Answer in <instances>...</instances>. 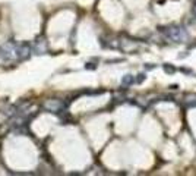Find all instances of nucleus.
Instances as JSON below:
<instances>
[{
  "label": "nucleus",
  "instance_id": "1",
  "mask_svg": "<svg viewBox=\"0 0 196 176\" xmlns=\"http://www.w3.org/2000/svg\"><path fill=\"white\" fill-rule=\"evenodd\" d=\"M161 31V34H164L168 40L176 41V43H185L189 40V34L187 31L180 27V25H168V27H161L158 28Z\"/></svg>",
  "mask_w": 196,
  "mask_h": 176
},
{
  "label": "nucleus",
  "instance_id": "5",
  "mask_svg": "<svg viewBox=\"0 0 196 176\" xmlns=\"http://www.w3.org/2000/svg\"><path fill=\"white\" fill-rule=\"evenodd\" d=\"M144 79H145V75H144V74H141V75H138V78H136V82H138V84H141Z\"/></svg>",
  "mask_w": 196,
  "mask_h": 176
},
{
  "label": "nucleus",
  "instance_id": "6",
  "mask_svg": "<svg viewBox=\"0 0 196 176\" xmlns=\"http://www.w3.org/2000/svg\"><path fill=\"white\" fill-rule=\"evenodd\" d=\"M182 72H183V74H190L192 71H190V69H186V68H182Z\"/></svg>",
  "mask_w": 196,
  "mask_h": 176
},
{
  "label": "nucleus",
  "instance_id": "3",
  "mask_svg": "<svg viewBox=\"0 0 196 176\" xmlns=\"http://www.w3.org/2000/svg\"><path fill=\"white\" fill-rule=\"evenodd\" d=\"M162 69H164V72L168 74V75H173V74L176 72V68H174L173 65H170V63H164V65H162Z\"/></svg>",
  "mask_w": 196,
  "mask_h": 176
},
{
  "label": "nucleus",
  "instance_id": "4",
  "mask_svg": "<svg viewBox=\"0 0 196 176\" xmlns=\"http://www.w3.org/2000/svg\"><path fill=\"white\" fill-rule=\"evenodd\" d=\"M121 82H123V85H129V84H132V82H133V76H132V75H126V76L123 78V81H121Z\"/></svg>",
  "mask_w": 196,
  "mask_h": 176
},
{
  "label": "nucleus",
  "instance_id": "2",
  "mask_svg": "<svg viewBox=\"0 0 196 176\" xmlns=\"http://www.w3.org/2000/svg\"><path fill=\"white\" fill-rule=\"evenodd\" d=\"M28 50L22 48L15 44H7L0 47V62H9V60H16L24 56H27Z\"/></svg>",
  "mask_w": 196,
  "mask_h": 176
},
{
  "label": "nucleus",
  "instance_id": "7",
  "mask_svg": "<svg viewBox=\"0 0 196 176\" xmlns=\"http://www.w3.org/2000/svg\"><path fill=\"white\" fill-rule=\"evenodd\" d=\"M192 13L195 15V18H196V3L193 4V7H192Z\"/></svg>",
  "mask_w": 196,
  "mask_h": 176
},
{
  "label": "nucleus",
  "instance_id": "8",
  "mask_svg": "<svg viewBox=\"0 0 196 176\" xmlns=\"http://www.w3.org/2000/svg\"><path fill=\"white\" fill-rule=\"evenodd\" d=\"M145 68H146V69H149V71H151V69H154V68H155V66H154V65H149V66H148V65H146V66H145Z\"/></svg>",
  "mask_w": 196,
  "mask_h": 176
}]
</instances>
